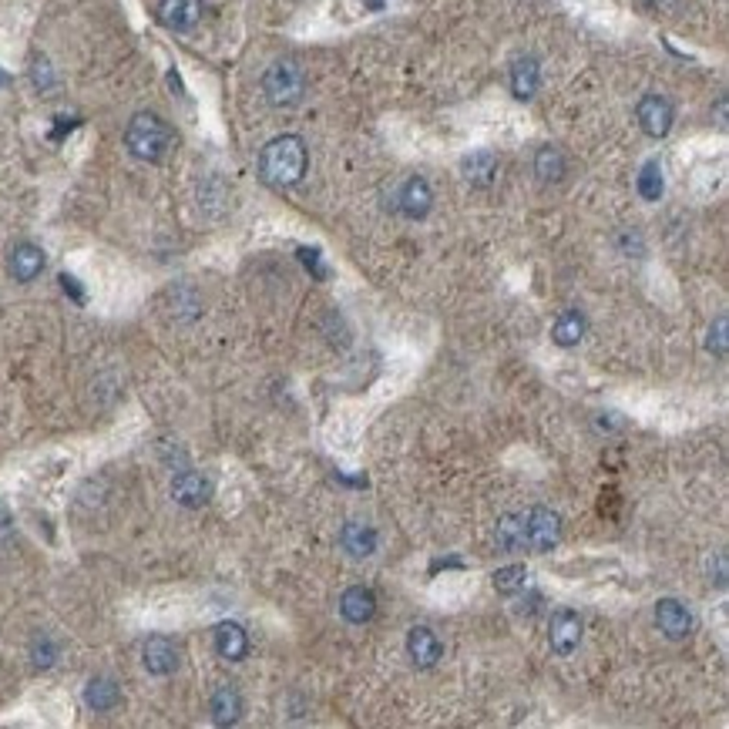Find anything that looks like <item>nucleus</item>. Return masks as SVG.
<instances>
[{
	"label": "nucleus",
	"instance_id": "1",
	"mask_svg": "<svg viewBox=\"0 0 729 729\" xmlns=\"http://www.w3.org/2000/svg\"><path fill=\"white\" fill-rule=\"evenodd\" d=\"M122 145L141 165H162L175 148V128L158 111L141 108L124 122Z\"/></svg>",
	"mask_w": 729,
	"mask_h": 729
},
{
	"label": "nucleus",
	"instance_id": "2",
	"mask_svg": "<svg viewBox=\"0 0 729 729\" xmlns=\"http://www.w3.org/2000/svg\"><path fill=\"white\" fill-rule=\"evenodd\" d=\"M309 155L300 135H279L266 141L259 152V175L275 189H289L306 175Z\"/></svg>",
	"mask_w": 729,
	"mask_h": 729
},
{
	"label": "nucleus",
	"instance_id": "3",
	"mask_svg": "<svg viewBox=\"0 0 729 729\" xmlns=\"http://www.w3.org/2000/svg\"><path fill=\"white\" fill-rule=\"evenodd\" d=\"M306 78L296 61H275L262 74V95L273 108H292L303 101Z\"/></svg>",
	"mask_w": 729,
	"mask_h": 729
},
{
	"label": "nucleus",
	"instance_id": "4",
	"mask_svg": "<svg viewBox=\"0 0 729 729\" xmlns=\"http://www.w3.org/2000/svg\"><path fill=\"white\" fill-rule=\"evenodd\" d=\"M155 21L172 34L189 38L202 28L208 14V0H155Z\"/></svg>",
	"mask_w": 729,
	"mask_h": 729
},
{
	"label": "nucleus",
	"instance_id": "5",
	"mask_svg": "<svg viewBox=\"0 0 729 729\" xmlns=\"http://www.w3.org/2000/svg\"><path fill=\"white\" fill-rule=\"evenodd\" d=\"M524 524V551L545 555L562 541V518L548 508H528L521 511Z\"/></svg>",
	"mask_w": 729,
	"mask_h": 729
},
{
	"label": "nucleus",
	"instance_id": "6",
	"mask_svg": "<svg viewBox=\"0 0 729 729\" xmlns=\"http://www.w3.org/2000/svg\"><path fill=\"white\" fill-rule=\"evenodd\" d=\"M548 642L551 652L558 656H572L581 642V615L572 612V608H558L548 622Z\"/></svg>",
	"mask_w": 729,
	"mask_h": 729
},
{
	"label": "nucleus",
	"instance_id": "7",
	"mask_svg": "<svg viewBox=\"0 0 729 729\" xmlns=\"http://www.w3.org/2000/svg\"><path fill=\"white\" fill-rule=\"evenodd\" d=\"M179 659H182L179 646L168 635H152L141 646V662H145V669L152 675H172L179 669Z\"/></svg>",
	"mask_w": 729,
	"mask_h": 729
},
{
	"label": "nucleus",
	"instance_id": "8",
	"mask_svg": "<svg viewBox=\"0 0 729 729\" xmlns=\"http://www.w3.org/2000/svg\"><path fill=\"white\" fill-rule=\"evenodd\" d=\"M635 114H639V124H642V131H646L648 138H665L669 135V128H673V118H675L673 105L659 95L642 97L639 108H635Z\"/></svg>",
	"mask_w": 729,
	"mask_h": 729
},
{
	"label": "nucleus",
	"instance_id": "9",
	"mask_svg": "<svg viewBox=\"0 0 729 729\" xmlns=\"http://www.w3.org/2000/svg\"><path fill=\"white\" fill-rule=\"evenodd\" d=\"M656 625H659V632L665 635V639L679 642V639H686V635L692 632V612H689L682 602H675V598H659V606H656Z\"/></svg>",
	"mask_w": 729,
	"mask_h": 729
},
{
	"label": "nucleus",
	"instance_id": "10",
	"mask_svg": "<svg viewBox=\"0 0 729 729\" xmlns=\"http://www.w3.org/2000/svg\"><path fill=\"white\" fill-rule=\"evenodd\" d=\"M407 656L413 659L417 669H434L437 659L444 656L441 639L430 632L427 625H413L411 632H407Z\"/></svg>",
	"mask_w": 729,
	"mask_h": 729
},
{
	"label": "nucleus",
	"instance_id": "11",
	"mask_svg": "<svg viewBox=\"0 0 729 729\" xmlns=\"http://www.w3.org/2000/svg\"><path fill=\"white\" fill-rule=\"evenodd\" d=\"M340 615H343L350 625H367V622L377 615V595L367 585H353L340 595Z\"/></svg>",
	"mask_w": 729,
	"mask_h": 729
},
{
	"label": "nucleus",
	"instance_id": "12",
	"mask_svg": "<svg viewBox=\"0 0 729 729\" xmlns=\"http://www.w3.org/2000/svg\"><path fill=\"white\" fill-rule=\"evenodd\" d=\"M172 497H175L179 504H185V508H202L208 497H212V484H208V478L199 474V470H182V474H175V481H172Z\"/></svg>",
	"mask_w": 729,
	"mask_h": 729
},
{
	"label": "nucleus",
	"instance_id": "13",
	"mask_svg": "<svg viewBox=\"0 0 729 729\" xmlns=\"http://www.w3.org/2000/svg\"><path fill=\"white\" fill-rule=\"evenodd\" d=\"M434 206V192L420 175H413L400 185V195H397V208L407 216V219H424L427 212Z\"/></svg>",
	"mask_w": 729,
	"mask_h": 729
},
{
	"label": "nucleus",
	"instance_id": "14",
	"mask_svg": "<svg viewBox=\"0 0 729 729\" xmlns=\"http://www.w3.org/2000/svg\"><path fill=\"white\" fill-rule=\"evenodd\" d=\"M44 249L34 246V242H17L14 249H11V259H7V269H11V275H14L17 283H30V279H38V275L44 273Z\"/></svg>",
	"mask_w": 729,
	"mask_h": 729
},
{
	"label": "nucleus",
	"instance_id": "15",
	"mask_svg": "<svg viewBox=\"0 0 729 729\" xmlns=\"http://www.w3.org/2000/svg\"><path fill=\"white\" fill-rule=\"evenodd\" d=\"M216 652L225 662H242L249 652V635L239 622H219L216 625Z\"/></svg>",
	"mask_w": 729,
	"mask_h": 729
},
{
	"label": "nucleus",
	"instance_id": "16",
	"mask_svg": "<svg viewBox=\"0 0 729 729\" xmlns=\"http://www.w3.org/2000/svg\"><path fill=\"white\" fill-rule=\"evenodd\" d=\"M340 545L353 558H370L373 551H377V531L363 521H346L343 531H340Z\"/></svg>",
	"mask_w": 729,
	"mask_h": 729
},
{
	"label": "nucleus",
	"instance_id": "17",
	"mask_svg": "<svg viewBox=\"0 0 729 729\" xmlns=\"http://www.w3.org/2000/svg\"><path fill=\"white\" fill-rule=\"evenodd\" d=\"M538 84H541L538 61H535V57H518V61H514V68H511V91H514V97H521V101L535 97Z\"/></svg>",
	"mask_w": 729,
	"mask_h": 729
},
{
	"label": "nucleus",
	"instance_id": "18",
	"mask_svg": "<svg viewBox=\"0 0 729 729\" xmlns=\"http://www.w3.org/2000/svg\"><path fill=\"white\" fill-rule=\"evenodd\" d=\"M239 716H242V696H239V689L235 686L216 689V692H212V719H216L219 726H233V723H239Z\"/></svg>",
	"mask_w": 729,
	"mask_h": 729
},
{
	"label": "nucleus",
	"instance_id": "19",
	"mask_svg": "<svg viewBox=\"0 0 729 729\" xmlns=\"http://www.w3.org/2000/svg\"><path fill=\"white\" fill-rule=\"evenodd\" d=\"M118 699H122L118 682H114V679H108V675H97V679H91V682H88V689H84V702H88L95 713H108V709H114V706H118Z\"/></svg>",
	"mask_w": 729,
	"mask_h": 729
},
{
	"label": "nucleus",
	"instance_id": "20",
	"mask_svg": "<svg viewBox=\"0 0 729 729\" xmlns=\"http://www.w3.org/2000/svg\"><path fill=\"white\" fill-rule=\"evenodd\" d=\"M495 541L501 551H524V524H521V511H511V514H501L495 528Z\"/></svg>",
	"mask_w": 729,
	"mask_h": 729
},
{
	"label": "nucleus",
	"instance_id": "21",
	"mask_svg": "<svg viewBox=\"0 0 729 729\" xmlns=\"http://www.w3.org/2000/svg\"><path fill=\"white\" fill-rule=\"evenodd\" d=\"M581 336H585V317L578 313V309H568V313H562L558 317V323L551 326V340L558 346H578L581 343Z\"/></svg>",
	"mask_w": 729,
	"mask_h": 729
},
{
	"label": "nucleus",
	"instance_id": "22",
	"mask_svg": "<svg viewBox=\"0 0 729 729\" xmlns=\"http://www.w3.org/2000/svg\"><path fill=\"white\" fill-rule=\"evenodd\" d=\"M491 581H495V592L518 595L528 585V568L524 564H504V568H497L495 575H491Z\"/></svg>",
	"mask_w": 729,
	"mask_h": 729
},
{
	"label": "nucleus",
	"instance_id": "23",
	"mask_svg": "<svg viewBox=\"0 0 729 729\" xmlns=\"http://www.w3.org/2000/svg\"><path fill=\"white\" fill-rule=\"evenodd\" d=\"M535 172L541 182H558L564 175V158L558 148H551V145H545L541 152H538L535 158Z\"/></svg>",
	"mask_w": 729,
	"mask_h": 729
},
{
	"label": "nucleus",
	"instance_id": "24",
	"mask_svg": "<svg viewBox=\"0 0 729 729\" xmlns=\"http://www.w3.org/2000/svg\"><path fill=\"white\" fill-rule=\"evenodd\" d=\"M497 168V158L491 152H478L470 155L468 162H464V175H468L470 182H478V185H484V182H491V175H495Z\"/></svg>",
	"mask_w": 729,
	"mask_h": 729
},
{
	"label": "nucleus",
	"instance_id": "25",
	"mask_svg": "<svg viewBox=\"0 0 729 729\" xmlns=\"http://www.w3.org/2000/svg\"><path fill=\"white\" fill-rule=\"evenodd\" d=\"M639 192H642V199H648V202H659V195H662L659 162H646V165H642V172H639Z\"/></svg>",
	"mask_w": 729,
	"mask_h": 729
},
{
	"label": "nucleus",
	"instance_id": "26",
	"mask_svg": "<svg viewBox=\"0 0 729 729\" xmlns=\"http://www.w3.org/2000/svg\"><path fill=\"white\" fill-rule=\"evenodd\" d=\"M709 350L716 357H726V317H719L709 326Z\"/></svg>",
	"mask_w": 729,
	"mask_h": 729
},
{
	"label": "nucleus",
	"instance_id": "27",
	"mask_svg": "<svg viewBox=\"0 0 729 729\" xmlns=\"http://www.w3.org/2000/svg\"><path fill=\"white\" fill-rule=\"evenodd\" d=\"M55 646H51V642H47V639H41V642H38V646H34V662H38V665H51V662H55Z\"/></svg>",
	"mask_w": 729,
	"mask_h": 729
},
{
	"label": "nucleus",
	"instance_id": "28",
	"mask_svg": "<svg viewBox=\"0 0 729 729\" xmlns=\"http://www.w3.org/2000/svg\"><path fill=\"white\" fill-rule=\"evenodd\" d=\"M61 289H64V292H71V296H74V303H84V289L78 286V279H74V275H61Z\"/></svg>",
	"mask_w": 729,
	"mask_h": 729
}]
</instances>
